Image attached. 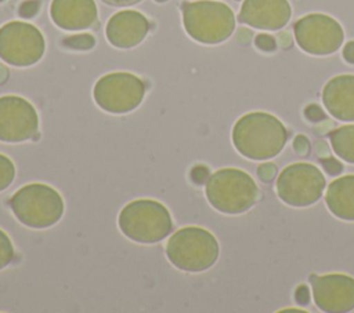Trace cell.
I'll return each mask as SVG.
<instances>
[{"label": "cell", "instance_id": "cell-1", "mask_svg": "<svg viewBox=\"0 0 354 313\" xmlns=\"http://www.w3.org/2000/svg\"><path fill=\"white\" fill-rule=\"evenodd\" d=\"M232 143L243 157L264 161L278 156L288 141L282 121L267 112H250L232 127Z\"/></svg>", "mask_w": 354, "mask_h": 313}, {"label": "cell", "instance_id": "cell-2", "mask_svg": "<svg viewBox=\"0 0 354 313\" xmlns=\"http://www.w3.org/2000/svg\"><path fill=\"white\" fill-rule=\"evenodd\" d=\"M206 199L210 205L228 215L248 211L259 199V186L254 179L239 168H221L206 182Z\"/></svg>", "mask_w": 354, "mask_h": 313}, {"label": "cell", "instance_id": "cell-3", "mask_svg": "<svg viewBox=\"0 0 354 313\" xmlns=\"http://www.w3.org/2000/svg\"><path fill=\"white\" fill-rule=\"evenodd\" d=\"M220 254L217 239L206 229L187 226L178 229L166 244V256L180 270L198 273L212 267Z\"/></svg>", "mask_w": 354, "mask_h": 313}, {"label": "cell", "instance_id": "cell-4", "mask_svg": "<svg viewBox=\"0 0 354 313\" xmlns=\"http://www.w3.org/2000/svg\"><path fill=\"white\" fill-rule=\"evenodd\" d=\"M14 216L32 229H46L55 225L64 215V199L50 185L29 183L18 189L10 199Z\"/></svg>", "mask_w": 354, "mask_h": 313}, {"label": "cell", "instance_id": "cell-5", "mask_svg": "<svg viewBox=\"0 0 354 313\" xmlns=\"http://www.w3.org/2000/svg\"><path fill=\"white\" fill-rule=\"evenodd\" d=\"M118 223L126 237L141 244L158 243L173 229L169 210L151 199H138L126 204L119 214Z\"/></svg>", "mask_w": 354, "mask_h": 313}, {"label": "cell", "instance_id": "cell-6", "mask_svg": "<svg viewBox=\"0 0 354 313\" xmlns=\"http://www.w3.org/2000/svg\"><path fill=\"white\" fill-rule=\"evenodd\" d=\"M183 22L189 37L202 44H218L235 29L232 10L221 1L212 0L184 3Z\"/></svg>", "mask_w": 354, "mask_h": 313}, {"label": "cell", "instance_id": "cell-7", "mask_svg": "<svg viewBox=\"0 0 354 313\" xmlns=\"http://www.w3.org/2000/svg\"><path fill=\"white\" fill-rule=\"evenodd\" d=\"M277 194L290 207L315 204L325 189V176L310 163H293L285 167L277 178Z\"/></svg>", "mask_w": 354, "mask_h": 313}, {"label": "cell", "instance_id": "cell-8", "mask_svg": "<svg viewBox=\"0 0 354 313\" xmlns=\"http://www.w3.org/2000/svg\"><path fill=\"white\" fill-rule=\"evenodd\" d=\"M93 95L102 110L124 114L140 106L145 95V84L133 73H108L95 83Z\"/></svg>", "mask_w": 354, "mask_h": 313}, {"label": "cell", "instance_id": "cell-9", "mask_svg": "<svg viewBox=\"0 0 354 313\" xmlns=\"http://www.w3.org/2000/svg\"><path fill=\"white\" fill-rule=\"evenodd\" d=\"M44 54L41 32L21 21H12L0 28V58L12 66H30Z\"/></svg>", "mask_w": 354, "mask_h": 313}, {"label": "cell", "instance_id": "cell-10", "mask_svg": "<svg viewBox=\"0 0 354 313\" xmlns=\"http://www.w3.org/2000/svg\"><path fill=\"white\" fill-rule=\"evenodd\" d=\"M295 39L299 47L311 55H329L340 48L344 32L340 23L326 14H308L295 23Z\"/></svg>", "mask_w": 354, "mask_h": 313}, {"label": "cell", "instance_id": "cell-11", "mask_svg": "<svg viewBox=\"0 0 354 313\" xmlns=\"http://www.w3.org/2000/svg\"><path fill=\"white\" fill-rule=\"evenodd\" d=\"M39 116L35 106L18 95L0 97V141L19 143L37 139Z\"/></svg>", "mask_w": 354, "mask_h": 313}, {"label": "cell", "instance_id": "cell-12", "mask_svg": "<svg viewBox=\"0 0 354 313\" xmlns=\"http://www.w3.org/2000/svg\"><path fill=\"white\" fill-rule=\"evenodd\" d=\"M313 299L318 309L329 313L354 309V277L343 273L311 276Z\"/></svg>", "mask_w": 354, "mask_h": 313}, {"label": "cell", "instance_id": "cell-13", "mask_svg": "<svg viewBox=\"0 0 354 313\" xmlns=\"http://www.w3.org/2000/svg\"><path fill=\"white\" fill-rule=\"evenodd\" d=\"M292 17V7L288 0H243L239 11V21L263 30H278Z\"/></svg>", "mask_w": 354, "mask_h": 313}, {"label": "cell", "instance_id": "cell-14", "mask_svg": "<svg viewBox=\"0 0 354 313\" xmlns=\"http://www.w3.org/2000/svg\"><path fill=\"white\" fill-rule=\"evenodd\" d=\"M149 30L148 19L138 11L123 10L113 14L106 23V39L118 48H131L140 44Z\"/></svg>", "mask_w": 354, "mask_h": 313}, {"label": "cell", "instance_id": "cell-15", "mask_svg": "<svg viewBox=\"0 0 354 313\" xmlns=\"http://www.w3.org/2000/svg\"><path fill=\"white\" fill-rule=\"evenodd\" d=\"M50 14L58 28L82 30L97 21V6L94 0H53Z\"/></svg>", "mask_w": 354, "mask_h": 313}, {"label": "cell", "instance_id": "cell-16", "mask_svg": "<svg viewBox=\"0 0 354 313\" xmlns=\"http://www.w3.org/2000/svg\"><path fill=\"white\" fill-rule=\"evenodd\" d=\"M326 110L340 121H354V74L332 77L322 90Z\"/></svg>", "mask_w": 354, "mask_h": 313}, {"label": "cell", "instance_id": "cell-17", "mask_svg": "<svg viewBox=\"0 0 354 313\" xmlns=\"http://www.w3.org/2000/svg\"><path fill=\"white\" fill-rule=\"evenodd\" d=\"M325 203L336 218L354 221V175H343L332 181L326 188Z\"/></svg>", "mask_w": 354, "mask_h": 313}, {"label": "cell", "instance_id": "cell-18", "mask_svg": "<svg viewBox=\"0 0 354 313\" xmlns=\"http://www.w3.org/2000/svg\"><path fill=\"white\" fill-rule=\"evenodd\" d=\"M330 143L337 157L354 164V124H347L332 131Z\"/></svg>", "mask_w": 354, "mask_h": 313}, {"label": "cell", "instance_id": "cell-19", "mask_svg": "<svg viewBox=\"0 0 354 313\" xmlns=\"http://www.w3.org/2000/svg\"><path fill=\"white\" fill-rule=\"evenodd\" d=\"M15 178V165L6 154L0 153V192L7 189Z\"/></svg>", "mask_w": 354, "mask_h": 313}, {"label": "cell", "instance_id": "cell-20", "mask_svg": "<svg viewBox=\"0 0 354 313\" xmlns=\"http://www.w3.org/2000/svg\"><path fill=\"white\" fill-rule=\"evenodd\" d=\"M62 44L68 48H75V50H90L95 44L94 36L88 33H82V34H75L65 37L62 40Z\"/></svg>", "mask_w": 354, "mask_h": 313}, {"label": "cell", "instance_id": "cell-21", "mask_svg": "<svg viewBox=\"0 0 354 313\" xmlns=\"http://www.w3.org/2000/svg\"><path fill=\"white\" fill-rule=\"evenodd\" d=\"M14 259V245L10 237L0 229V270L11 263Z\"/></svg>", "mask_w": 354, "mask_h": 313}, {"label": "cell", "instance_id": "cell-22", "mask_svg": "<svg viewBox=\"0 0 354 313\" xmlns=\"http://www.w3.org/2000/svg\"><path fill=\"white\" fill-rule=\"evenodd\" d=\"M254 44L257 48H260L261 51H274L277 48V41L272 36L266 34V33H260L254 37Z\"/></svg>", "mask_w": 354, "mask_h": 313}, {"label": "cell", "instance_id": "cell-23", "mask_svg": "<svg viewBox=\"0 0 354 313\" xmlns=\"http://www.w3.org/2000/svg\"><path fill=\"white\" fill-rule=\"evenodd\" d=\"M277 172H278V170L274 163H263L257 167V176L263 182H270L271 179H274Z\"/></svg>", "mask_w": 354, "mask_h": 313}, {"label": "cell", "instance_id": "cell-24", "mask_svg": "<svg viewBox=\"0 0 354 313\" xmlns=\"http://www.w3.org/2000/svg\"><path fill=\"white\" fill-rule=\"evenodd\" d=\"M40 8V3L39 0H26L19 6V15L22 18H32L33 15L37 14Z\"/></svg>", "mask_w": 354, "mask_h": 313}, {"label": "cell", "instance_id": "cell-25", "mask_svg": "<svg viewBox=\"0 0 354 313\" xmlns=\"http://www.w3.org/2000/svg\"><path fill=\"white\" fill-rule=\"evenodd\" d=\"M304 116L307 117V120L313 121V123H317V121H321L325 119V113L324 110L318 106V105H308L306 106L304 109Z\"/></svg>", "mask_w": 354, "mask_h": 313}, {"label": "cell", "instance_id": "cell-26", "mask_svg": "<svg viewBox=\"0 0 354 313\" xmlns=\"http://www.w3.org/2000/svg\"><path fill=\"white\" fill-rule=\"evenodd\" d=\"M293 149L296 150L297 154L306 156L310 150V142H308L307 137L306 135H297L293 141Z\"/></svg>", "mask_w": 354, "mask_h": 313}, {"label": "cell", "instance_id": "cell-27", "mask_svg": "<svg viewBox=\"0 0 354 313\" xmlns=\"http://www.w3.org/2000/svg\"><path fill=\"white\" fill-rule=\"evenodd\" d=\"M322 167L325 168V171L330 175H337L343 171L342 164L333 159V157H328V159H322Z\"/></svg>", "mask_w": 354, "mask_h": 313}, {"label": "cell", "instance_id": "cell-28", "mask_svg": "<svg viewBox=\"0 0 354 313\" xmlns=\"http://www.w3.org/2000/svg\"><path fill=\"white\" fill-rule=\"evenodd\" d=\"M207 174H209V170L205 165H196L191 171V178L195 183H203L205 179L207 178Z\"/></svg>", "mask_w": 354, "mask_h": 313}, {"label": "cell", "instance_id": "cell-29", "mask_svg": "<svg viewBox=\"0 0 354 313\" xmlns=\"http://www.w3.org/2000/svg\"><path fill=\"white\" fill-rule=\"evenodd\" d=\"M295 298H296V302L299 305H307L310 302V291L307 288V285H299L296 288V292H295Z\"/></svg>", "mask_w": 354, "mask_h": 313}, {"label": "cell", "instance_id": "cell-30", "mask_svg": "<svg viewBox=\"0 0 354 313\" xmlns=\"http://www.w3.org/2000/svg\"><path fill=\"white\" fill-rule=\"evenodd\" d=\"M343 58L348 63H354V41H348L343 47Z\"/></svg>", "mask_w": 354, "mask_h": 313}, {"label": "cell", "instance_id": "cell-31", "mask_svg": "<svg viewBox=\"0 0 354 313\" xmlns=\"http://www.w3.org/2000/svg\"><path fill=\"white\" fill-rule=\"evenodd\" d=\"M105 4H109V6H116V7H124V6H131V4H136L141 0H102Z\"/></svg>", "mask_w": 354, "mask_h": 313}, {"label": "cell", "instance_id": "cell-32", "mask_svg": "<svg viewBox=\"0 0 354 313\" xmlns=\"http://www.w3.org/2000/svg\"><path fill=\"white\" fill-rule=\"evenodd\" d=\"M250 37H252V33H250L249 29H239V30H238V36H236L238 41H241V43H248V41L250 40Z\"/></svg>", "mask_w": 354, "mask_h": 313}, {"label": "cell", "instance_id": "cell-33", "mask_svg": "<svg viewBox=\"0 0 354 313\" xmlns=\"http://www.w3.org/2000/svg\"><path fill=\"white\" fill-rule=\"evenodd\" d=\"M7 76H8V70L0 65V83H3L4 80H7Z\"/></svg>", "mask_w": 354, "mask_h": 313}, {"label": "cell", "instance_id": "cell-34", "mask_svg": "<svg viewBox=\"0 0 354 313\" xmlns=\"http://www.w3.org/2000/svg\"><path fill=\"white\" fill-rule=\"evenodd\" d=\"M155 1H159V3H163V1H167V0H155Z\"/></svg>", "mask_w": 354, "mask_h": 313}, {"label": "cell", "instance_id": "cell-35", "mask_svg": "<svg viewBox=\"0 0 354 313\" xmlns=\"http://www.w3.org/2000/svg\"><path fill=\"white\" fill-rule=\"evenodd\" d=\"M0 1H3V0H0Z\"/></svg>", "mask_w": 354, "mask_h": 313}]
</instances>
